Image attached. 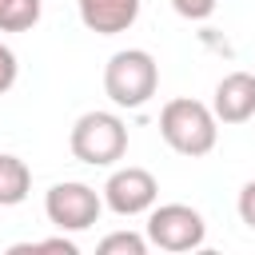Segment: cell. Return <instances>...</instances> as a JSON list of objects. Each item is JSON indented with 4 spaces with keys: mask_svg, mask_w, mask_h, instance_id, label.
I'll use <instances>...</instances> for the list:
<instances>
[{
    "mask_svg": "<svg viewBox=\"0 0 255 255\" xmlns=\"http://www.w3.org/2000/svg\"><path fill=\"white\" fill-rule=\"evenodd\" d=\"M80 20L96 36H120L139 20V0H76Z\"/></svg>",
    "mask_w": 255,
    "mask_h": 255,
    "instance_id": "cell-8",
    "label": "cell"
},
{
    "mask_svg": "<svg viewBox=\"0 0 255 255\" xmlns=\"http://www.w3.org/2000/svg\"><path fill=\"white\" fill-rule=\"evenodd\" d=\"M104 211V191L80 183V179H64L52 183L44 195V215L56 231H88Z\"/></svg>",
    "mask_w": 255,
    "mask_h": 255,
    "instance_id": "cell-4",
    "label": "cell"
},
{
    "mask_svg": "<svg viewBox=\"0 0 255 255\" xmlns=\"http://www.w3.org/2000/svg\"><path fill=\"white\" fill-rule=\"evenodd\" d=\"M207 239V223L187 203H159L147 211V243L159 251H195Z\"/></svg>",
    "mask_w": 255,
    "mask_h": 255,
    "instance_id": "cell-5",
    "label": "cell"
},
{
    "mask_svg": "<svg viewBox=\"0 0 255 255\" xmlns=\"http://www.w3.org/2000/svg\"><path fill=\"white\" fill-rule=\"evenodd\" d=\"M215 4H219V0H171V8H175L183 20H207V16L215 12Z\"/></svg>",
    "mask_w": 255,
    "mask_h": 255,
    "instance_id": "cell-13",
    "label": "cell"
},
{
    "mask_svg": "<svg viewBox=\"0 0 255 255\" xmlns=\"http://www.w3.org/2000/svg\"><path fill=\"white\" fill-rule=\"evenodd\" d=\"M239 219L255 231V179H247L243 191H239Z\"/></svg>",
    "mask_w": 255,
    "mask_h": 255,
    "instance_id": "cell-15",
    "label": "cell"
},
{
    "mask_svg": "<svg viewBox=\"0 0 255 255\" xmlns=\"http://www.w3.org/2000/svg\"><path fill=\"white\" fill-rule=\"evenodd\" d=\"M159 135L171 151L187 155V159H199L215 147L219 139V120L211 112V104H199L191 96H179V100H167L163 112H159Z\"/></svg>",
    "mask_w": 255,
    "mask_h": 255,
    "instance_id": "cell-1",
    "label": "cell"
},
{
    "mask_svg": "<svg viewBox=\"0 0 255 255\" xmlns=\"http://www.w3.org/2000/svg\"><path fill=\"white\" fill-rule=\"evenodd\" d=\"M40 24V0H0V32H28Z\"/></svg>",
    "mask_w": 255,
    "mask_h": 255,
    "instance_id": "cell-10",
    "label": "cell"
},
{
    "mask_svg": "<svg viewBox=\"0 0 255 255\" xmlns=\"http://www.w3.org/2000/svg\"><path fill=\"white\" fill-rule=\"evenodd\" d=\"M159 88V64L147 48H124L104 64V92L116 108H143Z\"/></svg>",
    "mask_w": 255,
    "mask_h": 255,
    "instance_id": "cell-2",
    "label": "cell"
},
{
    "mask_svg": "<svg viewBox=\"0 0 255 255\" xmlns=\"http://www.w3.org/2000/svg\"><path fill=\"white\" fill-rule=\"evenodd\" d=\"M159 199V183L147 167H116L104 183V207L116 215H147Z\"/></svg>",
    "mask_w": 255,
    "mask_h": 255,
    "instance_id": "cell-6",
    "label": "cell"
},
{
    "mask_svg": "<svg viewBox=\"0 0 255 255\" xmlns=\"http://www.w3.org/2000/svg\"><path fill=\"white\" fill-rule=\"evenodd\" d=\"M68 147L88 167H112L128 151V124L116 112H84L68 131Z\"/></svg>",
    "mask_w": 255,
    "mask_h": 255,
    "instance_id": "cell-3",
    "label": "cell"
},
{
    "mask_svg": "<svg viewBox=\"0 0 255 255\" xmlns=\"http://www.w3.org/2000/svg\"><path fill=\"white\" fill-rule=\"evenodd\" d=\"M16 76H20V64H16V52L8 48V44H0V96L16 84Z\"/></svg>",
    "mask_w": 255,
    "mask_h": 255,
    "instance_id": "cell-14",
    "label": "cell"
},
{
    "mask_svg": "<svg viewBox=\"0 0 255 255\" xmlns=\"http://www.w3.org/2000/svg\"><path fill=\"white\" fill-rule=\"evenodd\" d=\"M211 112L219 124H247L255 120V76L251 72H227L215 84Z\"/></svg>",
    "mask_w": 255,
    "mask_h": 255,
    "instance_id": "cell-7",
    "label": "cell"
},
{
    "mask_svg": "<svg viewBox=\"0 0 255 255\" xmlns=\"http://www.w3.org/2000/svg\"><path fill=\"white\" fill-rule=\"evenodd\" d=\"M32 191V171L20 155L12 151H0V207H16L24 203Z\"/></svg>",
    "mask_w": 255,
    "mask_h": 255,
    "instance_id": "cell-9",
    "label": "cell"
},
{
    "mask_svg": "<svg viewBox=\"0 0 255 255\" xmlns=\"http://www.w3.org/2000/svg\"><path fill=\"white\" fill-rule=\"evenodd\" d=\"M8 251H12V255H24V251H60V255H76L80 247H76V243H72V239H68L64 231H60L56 239H32V243H12Z\"/></svg>",
    "mask_w": 255,
    "mask_h": 255,
    "instance_id": "cell-12",
    "label": "cell"
},
{
    "mask_svg": "<svg viewBox=\"0 0 255 255\" xmlns=\"http://www.w3.org/2000/svg\"><path fill=\"white\" fill-rule=\"evenodd\" d=\"M96 251L100 255H143L147 251V235H139V231H112V235L100 239Z\"/></svg>",
    "mask_w": 255,
    "mask_h": 255,
    "instance_id": "cell-11",
    "label": "cell"
}]
</instances>
